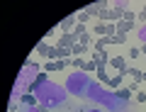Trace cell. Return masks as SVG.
Returning a JSON list of instances; mask_svg holds the SVG:
<instances>
[{
	"mask_svg": "<svg viewBox=\"0 0 146 112\" xmlns=\"http://www.w3.org/2000/svg\"><path fill=\"white\" fill-rule=\"evenodd\" d=\"M76 25H78V20H76V15H68L61 20V25H58V29H61L63 34H71L73 29H76Z\"/></svg>",
	"mask_w": 146,
	"mask_h": 112,
	"instance_id": "cell-5",
	"label": "cell"
},
{
	"mask_svg": "<svg viewBox=\"0 0 146 112\" xmlns=\"http://www.w3.org/2000/svg\"><path fill=\"white\" fill-rule=\"evenodd\" d=\"M20 100H22V105H25V107H36V102H39V97H36L34 93H25V95H22Z\"/></svg>",
	"mask_w": 146,
	"mask_h": 112,
	"instance_id": "cell-6",
	"label": "cell"
},
{
	"mask_svg": "<svg viewBox=\"0 0 146 112\" xmlns=\"http://www.w3.org/2000/svg\"><path fill=\"white\" fill-rule=\"evenodd\" d=\"M110 66L117 68V71H122V68H127V61H124V56H112V59H110Z\"/></svg>",
	"mask_w": 146,
	"mask_h": 112,
	"instance_id": "cell-8",
	"label": "cell"
},
{
	"mask_svg": "<svg viewBox=\"0 0 146 112\" xmlns=\"http://www.w3.org/2000/svg\"><path fill=\"white\" fill-rule=\"evenodd\" d=\"M95 34H100V37H107V25H105V22L95 25Z\"/></svg>",
	"mask_w": 146,
	"mask_h": 112,
	"instance_id": "cell-14",
	"label": "cell"
},
{
	"mask_svg": "<svg viewBox=\"0 0 146 112\" xmlns=\"http://www.w3.org/2000/svg\"><path fill=\"white\" fill-rule=\"evenodd\" d=\"M66 88L56 85V83H44V85H39L34 90V95L39 97V102H42L44 107H49V110H54V107H63L66 105Z\"/></svg>",
	"mask_w": 146,
	"mask_h": 112,
	"instance_id": "cell-1",
	"label": "cell"
},
{
	"mask_svg": "<svg viewBox=\"0 0 146 112\" xmlns=\"http://www.w3.org/2000/svg\"><path fill=\"white\" fill-rule=\"evenodd\" d=\"M22 112H39V107H25Z\"/></svg>",
	"mask_w": 146,
	"mask_h": 112,
	"instance_id": "cell-21",
	"label": "cell"
},
{
	"mask_svg": "<svg viewBox=\"0 0 146 112\" xmlns=\"http://www.w3.org/2000/svg\"><path fill=\"white\" fill-rule=\"evenodd\" d=\"M134 27V20H119L117 22V34H127Z\"/></svg>",
	"mask_w": 146,
	"mask_h": 112,
	"instance_id": "cell-7",
	"label": "cell"
},
{
	"mask_svg": "<svg viewBox=\"0 0 146 112\" xmlns=\"http://www.w3.org/2000/svg\"><path fill=\"white\" fill-rule=\"evenodd\" d=\"M10 112H17V100H10V107H7Z\"/></svg>",
	"mask_w": 146,
	"mask_h": 112,
	"instance_id": "cell-19",
	"label": "cell"
},
{
	"mask_svg": "<svg viewBox=\"0 0 146 112\" xmlns=\"http://www.w3.org/2000/svg\"><path fill=\"white\" fill-rule=\"evenodd\" d=\"M115 95H117V100H119V102H129V97H131V90H129V88H119V90H117Z\"/></svg>",
	"mask_w": 146,
	"mask_h": 112,
	"instance_id": "cell-9",
	"label": "cell"
},
{
	"mask_svg": "<svg viewBox=\"0 0 146 112\" xmlns=\"http://www.w3.org/2000/svg\"><path fill=\"white\" fill-rule=\"evenodd\" d=\"M88 100H93V102H98V105H102V107H107L110 112H119L122 110V102L117 100V95L115 93H110L107 88H102V83H90V88H88Z\"/></svg>",
	"mask_w": 146,
	"mask_h": 112,
	"instance_id": "cell-2",
	"label": "cell"
},
{
	"mask_svg": "<svg viewBox=\"0 0 146 112\" xmlns=\"http://www.w3.org/2000/svg\"><path fill=\"white\" fill-rule=\"evenodd\" d=\"M49 51H51V46H49L46 42H39V44H36V54H39V56H49Z\"/></svg>",
	"mask_w": 146,
	"mask_h": 112,
	"instance_id": "cell-11",
	"label": "cell"
},
{
	"mask_svg": "<svg viewBox=\"0 0 146 112\" xmlns=\"http://www.w3.org/2000/svg\"><path fill=\"white\" fill-rule=\"evenodd\" d=\"M136 37H139V42H141V44H146V25H141V27H139Z\"/></svg>",
	"mask_w": 146,
	"mask_h": 112,
	"instance_id": "cell-15",
	"label": "cell"
},
{
	"mask_svg": "<svg viewBox=\"0 0 146 112\" xmlns=\"http://www.w3.org/2000/svg\"><path fill=\"white\" fill-rule=\"evenodd\" d=\"M83 112H100V110H83Z\"/></svg>",
	"mask_w": 146,
	"mask_h": 112,
	"instance_id": "cell-22",
	"label": "cell"
},
{
	"mask_svg": "<svg viewBox=\"0 0 146 112\" xmlns=\"http://www.w3.org/2000/svg\"><path fill=\"white\" fill-rule=\"evenodd\" d=\"M90 83H93V80H90V76L85 73V71H73V73H68V78H66V90H68V95L85 97Z\"/></svg>",
	"mask_w": 146,
	"mask_h": 112,
	"instance_id": "cell-3",
	"label": "cell"
},
{
	"mask_svg": "<svg viewBox=\"0 0 146 112\" xmlns=\"http://www.w3.org/2000/svg\"><path fill=\"white\" fill-rule=\"evenodd\" d=\"M88 51H90V46H83V44H73V49H71L73 56H83V54H88Z\"/></svg>",
	"mask_w": 146,
	"mask_h": 112,
	"instance_id": "cell-10",
	"label": "cell"
},
{
	"mask_svg": "<svg viewBox=\"0 0 146 112\" xmlns=\"http://www.w3.org/2000/svg\"><path fill=\"white\" fill-rule=\"evenodd\" d=\"M122 78H124L122 73H119V76H112V78L107 80V88H119V85H122Z\"/></svg>",
	"mask_w": 146,
	"mask_h": 112,
	"instance_id": "cell-12",
	"label": "cell"
},
{
	"mask_svg": "<svg viewBox=\"0 0 146 112\" xmlns=\"http://www.w3.org/2000/svg\"><path fill=\"white\" fill-rule=\"evenodd\" d=\"M124 42H127L124 34H115V37H112V44H124Z\"/></svg>",
	"mask_w": 146,
	"mask_h": 112,
	"instance_id": "cell-16",
	"label": "cell"
},
{
	"mask_svg": "<svg viewBox=\"0 0 146 112\" xmlns=\"http://www.w3.org/2000/svg\"><path fill=\"white\" fill-rule=\"evenodd\" d=\"M98 78H100V83H107V80H110V78H107V71H105L102 64L98 66Z\"/></svg>",
	"mask_w": 146,
	"mask_h": 112,
	"instance_id": "cell-13",
	"label": "cell"
},
{
	"mask_svg": "<svg viewBox=\"0 0 146 112\" xmlns=\"http://www.w3.org/2000/svg\"><path fill=\"white\" fill-rule=\"evenodd\" d=\"M136 17H139L141 22H146V5H144V10H141V12H139V15H136Z\"/></svg>",
	"mask_w": 146,
	"mask_h": 112,
	"instance_id": "cell-20",
	"label": "cell"
},
{
	"mask_svg": "<svg viewBox=\"0 0 146 112\" xmlns=\"http://www.w3.org/2000/svg\"><path fill=\"white\" fill-rule=\"evenodd\" d=\"M139 56H141V49H129V59H139Z\"/></svg>",
	"mask_w": 146,
	"mask_h": 112,
	"instance_id": "cell-17",
	"label": "cell"
},
{
	"mask_svg": "<svg viewBox=\"0 0 146 112\" xmlns=\"http://www.w3.org/2000/svg\"><path fill=\"white\" fill-rule=\"evenodd\" d=\"M136 102H146V90H139V93H136Z\"/></svg>",
	"mask_w": 146,
	"mask_h": 112,
	"instance_id": "cell-18",
	"label": "cell"
},
{
	"mask_svg": "<svg viewBox=\"0 0 146 112\" xmlns=\"http://www.w3.org/2000/svg\"><path fill=\"white\" fill-rule=\"evenodd\" d=\"M73 44H78V37H76V34H63V37H58V42L54 44V46L56 49H73Z\"/></svg>",
	"mask_w": 146,
	"mask_h": 112,
	"instance_id": "cell-4",
	"label": "cell"
}]
</instances>
